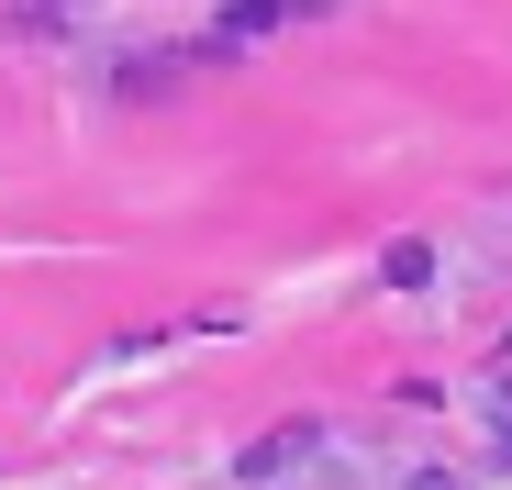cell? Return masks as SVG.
<instances>
[{"label":"cell","instance_id":"obj_1","mask_svg":"<svg viewBox=\"0 0 512 490\" xmlns=\"http://www.w3.org/2000/svg\"><path fill=\"white\" fill-rule=\"evenodd\" d=\"M312 457H323V435H312V424H290V435H256V446L234 457V479H245V490H268V479H301Z\"/></svg>","mask_w":512,"mask_h":490},{"label":"cell","instance_id":"obj_3","mask_svg":"<svg viewBox=\"0 0 512 490\" xmlns=\"http://www.w3.org/2000/svg\"><path fill=\"white\" fill-rule=\"evenodd\" d=\"M401 490H468V479H457V468H412Z\"/></svg>","mask_w":512,"mask_h":490},{"label":"cell","instance_id":"obj_4","mask_svg":"<svg viewBox=\"0 0 512 490\" xmlns=\"http://www.w3.org/2000/svg\"><path fill=\"white\" fill-rule=\"evenodd\" d=\"M501 446H512V390H501Z\"/></svg>","mask_w":512,"mask_h":490},{"label":"cell","instance_id":"obj_2","mask_svg":"<svg viewBox=\"0 0 512 490\" xmlns=\"http://www.w3.org/2000/svg\"><path fill=\"white\" fill-rule=\"evenodd\" d=\"M379 279H390V290H423V279H435V245H390Z\"/></svg>","mask_w":512,"mask_h":490}]
</instances>
